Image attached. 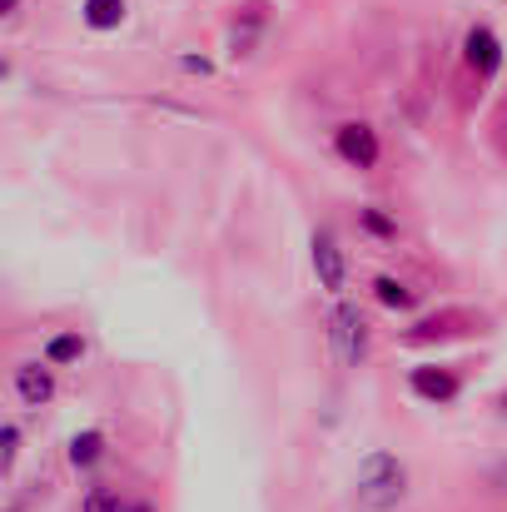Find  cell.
<instances>
[{"label":"cell","mask_w":507,"mask_h":512,"mask_svg":"<svg viewBox=\"0 0 507 512\" xmlns=\"http://www.w3.org/2000/svg\"><path fill=\"white\" fill-rule=\"evenodd\" d=\"M80 512H130V508L120 503V493H115V488H90V493H85V503H80Z\"/></svg>","instance_id":"12"},{"label":"cell","mask_w":507,"mask_h":512,"mask_svg":"<svg viewBox=\"0 0 507 512\" xmlns=\"http://www.w3.org/2000/svg\"><path fill=\"white\" fill-rule=\"evenodd\" d=\"M358 219H363V229H368V234H378V239H393V234H398V224H393L388 214H378V209H363Z\"/></svg>","instance_id":"13"},{"label":"cell","mask_w":507,"mask_h":512,"mask_svg":"<svg viewBox=\"0 0 507 512\" xmlns=\"http://www.w3.org/2000/svg\"><path fill=\"white\" fill-rule=\"evenodd\" d=\"M20 15V0H5V20H15Z\"/></svg>","instance_id":"16"},{"label":"cell","mask_w":507,"mask_h":512,"mask_svg":"<svg viewBox=\"0 0 507 512\" xmlns=\"http://www.w3.org/2000/svg\"><path fill=\"white\" fill-rule=\"evenodd\" d=\"M408 388H413L423 403H453L463 383H458V373H453V368L423 363V368H413V373H408Z\"/></svg>","instance_id":"5"},{"label":"cell","mask_w":507,"mask_h":512,"mask_svg":"<svg viewBox=\"0 0 507 512\" xmlns=\"http://www.w3.org/2000/svg\"><path fill=\"white\" fill-rule=\"evenodd\" d=\"M329 348H334V358L343 368H358L363 358H368V319H363V309L358 304H334V314H329Z\"/></svg>","instance_id":"2"},{"label":"cell","mask_w":507,"mask_h":512,"mask_svg":"<svg viewBox=\"0 0 507 512\" xmlns=\"http://www.w3.org/2000/svg\"><path fill=\"white\" fill-rule=\"evenodd\" d=\"M80 15H85L90 30H120L125 25V0H85Z\"/></svg>","instance_id":"8"},{"label":"cell","mask_w":507,"mask_h":512,"mask_svg":"<svg viewBox=\"0 0 507 512\" xmlns=\"http://www.w3.org/2000/svg\"><path fill=\"white\" fill-rule=\"evenodd\" d=\"M179 65H184V70H189V75H209V60H194V55H184V60H179Z\"/></svg>","instance_id":"15"},{"label":"cell","mask_w":507,"mask_h":512,"mask_svg":"<svg viewBox=\"0 0 507 512\" xmlns=\"http://www.w3.org/2000/svg\"><path fill=\"white\" fill-rule=\"evenodd\" d=\"M334 150L343 165H353V170H373L378 165V135L368 130V125H358V120H348V125H338L334 130Z\"/></svg>","instance_id":"4"},{"label":"cell","mask_w":507,"mask_h":512,"mask_svg":"<svg viewBox=\"0 0 507 512\" xmlns=\"http://www.w3.org/2000/svg\"><path fill=\"white\" fill-rule=\"evenodd\" d=\"M15 398H20L25 408H45V403L55 398V373H50V363H20V368H15Z\"/></svg>","instance_id":"6"},{"label":"cell","mask_w":507,"mask_h":512,"mask_svg":"<svg viewBox=\"0 0 507 512\" xmlns=\"http://www.w3.org/2000/svg\"><path fill=\"white\" fill-rule=\"evenodd\" d=\"M75 358H85V339H80V334H55V339L45 343V363H50V368L75 363Z\"/></svg>","instance_id":"11"},{"label":"cell","mask_w":507,"mask_h":512,"mask_svg":"<svg viewBox=\"0 0 507 512\" xmlns=\"http://www.w3.org/2000/svg\"><path fill=\"white\" fill-rule=\"evenodd\" d=\"M403 493H408V468L393 458V453H368L363 463H358V508L363 512H388L403 503Z\"/></svg>","instance_id":"1"},{"label":"cell","mask_w":507,"mask_h":512,"mask_svg":"<svg viewBox=\"0 0 507 512\" xmlns=\"http://www.w3.org/2000/svg\"><path fill=\"white\" fill-rule=\"evenodd\" d=\"M309 254H314V274H319V284H324L329 294H343V284H348V259H343V249H338L334 229H314Z\"/></svg>","instance_id":"3"},{"label":"cell","mask_w":507,"mask_h":512,"mask_svg":"<svg viewBox=\"0 0 507 512\" xmlns=\"http://www.w3.org/2000/svg\"><path fill=\"white\" fill-rule=\"evenodd\" d=\"M0 448H5V468H10V463H15V453H20V428H15V423H5V428H0Z\"/></svg>","instance_id":"14"},{"label":"cell","mask_w":507,"mask_h":512,"mask_svg":"<svg viewBox=\"0 0 507 512\" xmlns=\"http://www.w3.org/2000/svg\"><path fill=\"white\" fill-rule=\"evenodd\" d=\"M373 294H378L383 309H413V304H418V294H413L403 279H393V274H378V279H373Z\"/></svg>","instance_id":"10"},{"label":"cell","mask_w":507,"mask_h":512,"mask_svg":"<svg viewBox=\"0 0 507 512\" xmlns=\"http://www.w3.org/2000/svg\"><path fill=\"white\" fill-rule=\"evenodd\" d=\"M463 60H468L478 75H493V70L503 65V40H498L488 25H473V30L463 35Z\"/></svg>","instance_id":"7"},{"label":"cell","mask_w":507,"mask_h":512,"mask_svg":"<svg viewBox=\"0 0 507 512\" xmlns=\"http://www.w3.org/2000/svg\"><path fill=\"white\" fill-rule=\"evenodd\" d=\"M100 458H105V433L85 428V433L70 438V468H95Z\"/></svg>","instance_id":"9"},{"label":"cell","mask_w":507,"mask_h":512,"mask_svg":"<svg viewBox=\"0 0 507 512\" xmlns=\"http://www.w3.org/2000/svg\"><path fill=\"white\" fill-rule=\"evenodd\" d=\"M130 512H155V508H150V503H135V508H130Z\"/></svg>","instance_id":"17"}]
</instances>
